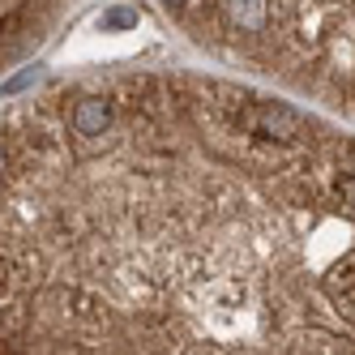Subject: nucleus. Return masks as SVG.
<instances>
[{
	"label": "nucleus",
	"instance_id": "f257e3e1",
	"mask_svg": "<svg viewBox=\"0 0 355 355\" xmlns=\"http://www.w3.org/2000/svg\"><path fill=\"white\" fill-rule=\"evenodd\" d=\"M0 355H355V146L223 82L26 98L0 124Z\"/></svg>",
	"mask_w": 355,
	"mask_h": 355
},
{
	"label": "nucleus",
	"instance_id": "f03ea898",
	"mask_svg": "<svg viewBox=\"0 0 355 355\" xmlns=\"http://www.w3.org/2000/svg\"><path fill=\"white\" fill-rule=\"evenodd\" d=\"M218 31L232 43L270 47V64H283L300 47L287 73L309 82V64L329 56L343 94H355V0H210Z\"/></svg>",
	"mask_w": 355,
	"mask_h": 355
},
{
	"label": "nucleus",
	"instance_id": "7ed1b4c3",
	"mask_svg": "<svg viewBox=\"0 0 355 355\" xmlns=\"http://www.w3.org/2000/svg\"><path fill=\"white\" fill-rule=\"evenodd\" d=\"M56 0H0V64L17 60L31 43H39L47 9Z\"/></svg>",
	"mask_w": 355,
	"mask_h": 355
},
{
	"label": "nucleus",
	"instance_id": "20e7f679",
	"mask_svg": "<svg viewBox=\"0 0 355 355\" xmlns=\"http://www.w3.org/2000/svg\"><path fill=\"white\" fill-rule=\"evenodd\" d=\"M98 26L103 31H129V26H137V9H112V13L98 17Z\"/></svg>",
	"mask_w": 355,
	"mask_h": 355
},
{
	"label": "nucleus",
	"instance_id": "39448f33",
	"mask_svg": "<svg viewBox=\"0 0 355 355\" xmlns=\"http://www.w3.org/2000/svg\"><path fill=\"white\" fill-rule=\"evenodd\" d=\"M159 5H163V9H167V13H180V9H184V5H189V0H159Z\"/></svg>",
	"mask_w": 355,
	"mask_h": 355
}]
</instances>
